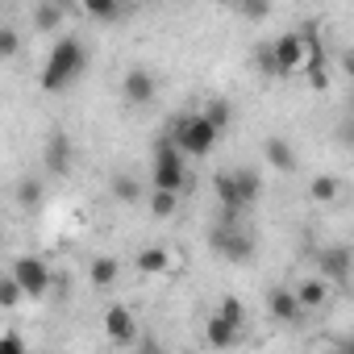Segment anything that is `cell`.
<instances>
[{
  "label": "cell",
  "instance_id": "obj_1",
  "mask_svg": "<svg viewBox=\"0 0 354 354\" xmlns=\"http://www.w3.org/2000/svg\"><path fill=\"white\" fill-rule=\"evenodd\" d=\"M88 71V50L80 38H59L42 67V92H67Z\"/></svg>",
  "mask_w": 354,
  "mask_h": 354
},
{
  "label": "cell",
  "instance_id": "obj_2",
  "mask_svg": "<svg viewBox=\"0 0 354 354\" xmlns=\"http://www.w3.org/2000/svg\"><path fill=\"white\" fill-rule=\"evenodd\" d=\"M150 188H158V192H175V196L192 188V180H188V162H184L180 146H175L171 138H162V142L154 146V162H150Z\"/></svg>",
  "mask_w": 354,
  "mask_h": 354
},
{
  "label": "cell",
  "instance_id": "obj_3",
  "mask_svg": "<svg viewBox=\"0 0 354 354\" xmlns=\"http://www.w3.org/2000/svg\"><path fill=\"white\" fill-rule=\"evenodd\" d=\"M217 138H221V129H217L205 113L175 117V125H171V142L180 146V154H188V158H205V154H213Z\"/></svg>",
  "mask_w": 354,
  "mask_h": 354
},
{
  "label": "cell",
  "instance_id": "obj_4",
  "mask_svg": "<svg viewBox=\"0 0 354 354\" xmlns=\"http://www.w3.org/2000/svg\"><path fill=\"white\" fill-rule=\"evenodd\" d=\"M259 175L250 167H238V171H225L217 175V201H221V213L225 217H238L242 209H250L259 201Z\"/></svg>",
  "mask_w": 354,
  "mask_h": 354
},
{
  "label": "cell",
  "instance_id": "obj_5",
  "mask_svg": "<svg viewBox=\"0 0 354 354\" xmlns=\"http://www.w3.org/2000/svg\"><path fill=\"white\" fill-rule=\"evenodd\" d=\"M304 59H308V38L304 34H279L271 46L259 50V63L271 75H292V71L304 67Z\"/></svg>",
  "mask_w": 354,
  "mask_h": 354
},
{
  "label": "cell",
  "instance_id": "obj_6",
  "mask_svg": "<svg viewBox=\"0 0 354 354\" xmlns=\"http://www.w3.org/2000/svg\"><path fill=\"white\" fill-rule=\"evenodd\" d=\"M209 242H213V250H217L225 263H250V254H254V238H250L246 230H238L234 217H225V221L209 234Z\"/></svg>",
  "mask_w": 354,
  "mask_h": 354
},
{
  "label": "cell",
  "instance_id": "obj_7",
  "mask_svg": "<svg viewBox=\"0 0 354 354\" xmlns=\"http://www.w3.org/2000/svg\"><path fill=\"white\" fill-rule=\"evenodd\" d=\"M13 279H17V288L26 292V296H46L50 292V283H55V271L42 263V259H34V254H21L17 263H13V271H9Z\"/></svg>",
  "mask_w": 354,
  "mask_h": 354
},
{
  "label": "cell",
  "instance_id": "obj_8",
  "mask_svg": "<svg viewBox=\"0 0 354 354\" xmlns=\"http://www.w3.org/2000/svg\"><path fill=\"white\" fill-rule=\"evenodd\" d=\"M154 92H158V80H154V71H146V67H133V71H125V80H121V96H125V104L142 109V104H150V100H154Z\"/></svg>",
  "mask_w": 354,
  "mask_h": 354
},
{
  "label": "cell",
  "instance_id": "obj_9",
  "mask_svg": "<svg viewBox=\"0 0 354 354\" xmlns=\"http://www.w3.org/2000/svg\"><path fill=\"white\" fill-rule=\"evenodd\" d=\"M104 333H109L113 346H133V337H138V321H133V313H129L125 304H113V308L104 313Z\"/></svg>",
  "mask_w": 354,
  "mask_h": 354
},
{
  "label": "cell",
  "instance_id": "obj_10",
  "mask_svg": "<svg viewBox=\"0 0 354 354\" xmlns=\"http://www.w3.org/2000/svg\"><path fill=\"white\" fill-rule=\"evenodd\" d=\"M267 308H271V317L283 321V325H296V321L304 317V308H300V300H296L292 288H271V292H267Z\"/></svg>",
  "mask_w": 354,
  "mask_h": 354
},
{
  "label": "cell",
  "instance_id": "obj_11",
  "mask_svg": "<svg viewBox=\"0 0 354 354\" xmlns=\"http://www.w3.org/2000/svg\"><path fill=\"white\" fill-rule=\"evenodd\" d=\"M321 279L329 283H346L350 279V250L346 246H333V250H321Z\"/></svg>",
  "mask_w": 354,
  "mask_h": 354
},
{
  "label": "cell",
  "instance_id": "obj_12",
  "mask_svg": "<svg viewBox=\"0 0 354 354\" xmlns=\"http://www.w3.org/2000/svg\"><path fill=\"white\" fill-rule=\"evenodd\" d=\"M46 171H55V175L71 171V138L67 133H50L46 138Z\"/></svg>",
  "mask_w": 354,
  "mask_h": 354
},
{
  "label": "cell",
  "instance_id": "obj_13",
  "mask_svg": "<svg viewBox=\"0 0 354 354\" xmlns=\"http://www.w3.org/2000/svg\"><path fill=\"white\" fill-rule=\"evenodd\" d=\"M117 279H121V263H117L113 254H96V259H92V267H88V283L104 292V288H113Z\"/></svg>",
  "mask_w": 354,
  "mask_h": 354
},
{
  "label": "cell",
  "instance_id": "obj_14",
  "mask_svg": "<svg viewBox=\"0 0 354 354\" xmlns=\"http://www.w3.org/2000/svg\"><path fill=\"white\" fill-rule=\"evenodd\" d=\"M292 292H296V300H300V308L308 313V308H321V304L329 300V279H321V275H313V279H304V283H296Z\"/></svg>",
  "mask_w": 354,
  "mask_h": 354
},
{
  "label": "cell",
  "instance_id": "obj_15",
  "mask_svg": "<svg viewBox=\"0 0 354 354\" xmlns=\"http://www.w3.org/2000/svg\"><path fill=\"white\" fill-rule=\"evenodd\" d=\"M263 154H267V162L275 171H296V150H292L288 138H267L263 142Z\"/></svg>",
  "mask_w": 354,
  "mask_h": 354
},
{
  "label": "cell",
  "instance_id": "obj_16",
  "mask_svg": "<svg viewBox=\"0 0 354 354\" xmlns=\"http://www.w3.org/2000/svg\"><path fill=\"white\" fill-rule=\"evenodd\" d=\"M171 267V254L162 250V246H146V250H138V271L142 275H162Z\"/></svg>",
  "mask_w": 354,
  "mask_h": 354
},
{
  "label": "cell",
  "instance_id": "obj_17",
  "mask_svg": "<svg viewBox=\"0 0 354 354\" xmlns=\"http://www.w3.org/2000/svg\"><path fill=\"white\" fill-rule=\"evenodd\" d=\"M238 329H242V325H234V321H225V317H217V313H213V321H209L205 337H209V346H234V342H238Z\"/></svg>",
  "mask_w": 354,
  "mask_h": 354
},
{
  "label": "cell",
  "instance_id": "obj_18",
  "mask_svg": "<svg viewBox=\"0 0 354 354\" xmlns=\"http://www.w3.org/2000/svg\"><path fill=\"white\" fill-rule=\"evenodd\" d=\"M63 5H50V0H42V5H38V13H34V26L42 30V34H50V30H59L63 26Z\"/></svg>",
  "mask_w": 354,
  "mask_h": 354
},
{
  "label": "cell",
  "instance_id": "obj_19",
  "mask_svg": "<svg viewBox=\"0 0 354 354\" xmlns=\"http://www.w3.org/2000/svg\"><path fill=\"white\" fill-rule=\"evenodd\" d=\"M337 192H342V180H333V175H317V180H313V188H308V196H313L317 205H329V201H337Z\"/></svg>",
  "mask_w": 354,
  "mask_h": 354
},
{
  "label": "cell",
  "instance_id": "obj_20",
  "mask_svg": "<svg viewBox=\"0 0 354 354\" xmlns=\"http://www.w3.org/2000/svg\"><path fill=\"white\" fill-rule=\"evenodd\" d=\"M80 5H84V13L92 21H113L121 13V0H80Z\"/></svg>",
  "mask_w": 354,
  "mask_h": 354
},
{
  "label": "cell",
  "instance_id": "obj_21",
  "mask_svg": "<svg viewBox=\"0 0 354 354\" xmlns=\"http://www.w3.org/2000/svg\"><path fill=\"white\" fill-rule=\"evenodd\" d=\"M21 300H26V292L17 288V279H13V275H0V308H5V313H13Z\"/></svg>",
  "mask_w": 354,
  "mask_h": 354
},
{
  "label": "cell",
  "instance_id": "obj_22",
  "mask_svg": "<svg viewBox=\"0 0 354 354\" xmlns=\"http://www.w3.org/2000/svg\"><path fill=\"white\" fill-rule=\"evenodd\" d=\"M17 205H21V209L42 205V184H38V180H21V184H17Z\"/></svg>",
  "mask_w": 354,
  "mask_h": 354
},
{
  "label": "cell",
  "instance_id": "obj_23",
  "mask_svg": "<svg viewBox=\"0 0 354 354\" xmlns=\"http://www.w3.org/2000/svg\"><path fill=\"white\" fill-rule=\"evenodd\" d=\"M205 117H209L217 129H225L230 117H234V109H230V100H209V104H205Z\"/></svg>",
  "mask_w": 354,
  "mask_h": 354
},
{
  "label": "cell",
  "instance_id": "obj_24",
  "mask_svg": "<svg viewBox=\"0 0 354 354\" xmlns=\"http://www.w3.org/2000/svg\"><path fill=\"white\" fill-rule=\"evenodd\" d=\"M113 196H117V201H138L142 188H138L133 175H117V180H113Z\"/></svg>",
  "mask_w": 354,
  "mask_h": 354
},
{
  "label": "cell",
  "instance_id": "obj_25",
  "mask_svg": "<svg viewBox=\"0 0 354 354\" xmlns=\"http://www.w3.org/2000/svg\"><path fill=\"white\" fill-rule=\"evenodd\" d=\"M175 201H180V196H175V192H150V209H154V217H171L175 213Z\"/></svg>",
  "mask_w": 354,
  "mask_h": 354
},
{
  "label": "cell",
  "instance_id": "obj_26",
  "mask_svg": "<svg viewBox=\"0 0 354 354\" xmlns=\"http://www.w3.org/2000/svg\"><path fill=\"white\" fill-rule=\"evenodd\" d=\"M21 50V34L9 30V26H0V59H13Z\"/></svg>",
  "mask_w": 354,
  "mask_h": 354
},
{
  "label": "cell",
  "instance_id": "obj_27",
  "mask_svg": "<svg viewBox=\"0 0 354 354\" xmlns=\"http://www.w3.org/2000/svg\"><path fill=\"white\" fill-rule=\"evenodd\" d=\"M217 317H225V321H234V325H242V321H246V308H242V300H234V296H225V300H221V308H217Z\"/></svg>",
  "mask_w": 354,
  "mask_h": 354
},
{
  "label": "cell",
  "instance_id": "obj_28",
  "mask_svg": "<svg viewBox=\"0 0 354 354\" xmlns=\"http://www.w3.org/2000/svg\"><path fill=\"white\" fill-rule=\"evenodd\" d=\"M238 9L250 17V21H263L271 13V0H238Z\"/></svg>",
  "mask_w": 354,
  "mask_h": 354
},
{
  "label": "cell",
  "instance_id": "obj_29",
  "mask_svg": "<svg viewBox=\"0 0 354 354\" xmlns=\"http://www.w3.org/2000/svg\"><path fill=\"white\" fill-rule=\"evenodd\" d=\"M0 350H5V354H17V350H26V337H17V333H5V337H0Z\"/></svg>",
  "mask_w": 354,
  "mask_h": 354
},
{
  "label": "cell",
  "instance_id": "obj_30",
  "mask_svg": "<svg viewBox=\"0 0 354 354\" xmlns=\"http://www.w3.org/2000/svg\"><path fill=\"white\" fill-rule=\"evenodd\" d=\"M217 5H238V0H217Z\"/></svg>",
  "mask_w": 354,
  "mask_h": 354
},
{
  "label": "cell",
  "instance_id": "obj_31",
  "mask_svg": "<svg viewBox=\"0 0 354 354\" xmlns=\"http://www.w3.org/2000/svg\"><path fill=\"white\" fill-rule=\"evenodd\" d=\"M50 5H63V9H67V0H50Z\"/></svg>",
  "mask_w": 354,
  "mask_h": 354
}]
</instances>
